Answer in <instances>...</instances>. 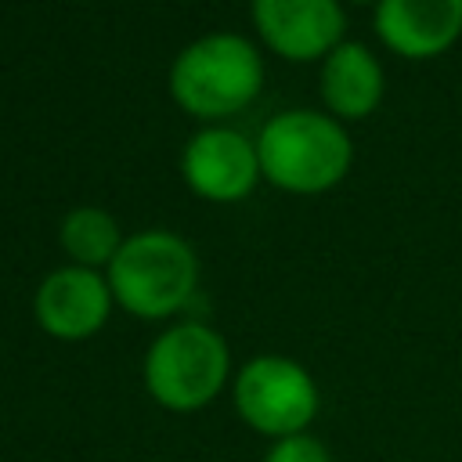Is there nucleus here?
I'll return each mask as SVG.
<instances>
[{
	"instance_id": "nucleus-7",
	"label": "nucleus",
	"mask_w": 462,
	"mask_h": 462,
	"mask_svg": "<svg viewBox=\"0 0 462 462\" xmlns=\"http://www.w3.org/2000/svg\"><path fill=\"white\" fill-rule=\"evenodd\" d=\"M180 173L184 184L209 202H238L263 177L256 141H249L231 126L199 130L180 152Z\"/></svg>"
},
{
	"instance_id": "nucleus-11",
	"label": "nucleus",
	"mask_w": 462,
	"mask_h": 462,
	"mask_svg": "<svg viewBox=\"0 0 462 462\" xmlns=\"http://www.w3.org/2000/svg\"><path fill=\"white\" fill-rule=\"evenodd\" d=\"M58 242L76 267L108 271V263L116 260V253L123 249L126 238L112 213H105L97 206H76L72 213H65V220L58 227Z\"/></svg>"
},
{
	"instance_id": "nucleus-1",
	"label": "nucleus",
	"mask_w": 462,
	"mask_h": 462,
	"mask_svg": "<svg viewBox=\"0 0 462 462\" xmlns=\"http://www.w3.org/2000/svg\"><path fill=\"white\" fill-rule=\"evenodd\" d=\"M231 346L206 321H177L162 328L141 361V379L148 397L173 411H202L231 386Z\"/></svg>"
},
{
	"instance_id": "nucleus-3",
	"label": "nucleus",
	"mask_w": 462,
	"mask_h": 462,
	"mask_svg": "<svg viewBox=\"0 0 462 462\" xmlns=\"http://www.w3.org/2000/svg\"><path fill=\"white\" fill-rule=\"evenodd\" d=\"M105 278L116 296V307L141 321H162L184 310L195 296L199 256L180 235L148 227L123 242Z\"/></svg>"
},
{
	"instance_id": "nucleus-2",
	"label": "nucleus",
	"mask_w": 462,
	"mask_h": 462,
	"mask_svg": "<svg viewBox=\"0 0 462 462\" xmlns=\"http://www.w3.org/2000/svg\"><path fill=\"white\" fill-rule=\"evenodd\" d=\"M256 155L263 180H271L274 188L292 195H318L346 177L354 144L336 116L289 108L260 130Z\"/></svg>"
},
{
	"instance_id": "nucleus-6",
	"label": "nucleus",
	"mask_w": 462,
	"mask_h": 462,
	"mask_svg": "<svg viewBox=\"0 0 462 462\" xmlns=\"http://www.w3.org/2000/svg\"><path fill=\"white\" fill-rule=\"evenodd\" d=\"M116 307V296L108 289V278L90 267L65 263L51 271L32 296V318L36 325L61 343H83L97 336Z\"/></svg>"
},
{
	"instance_id": "nucleus-10",
	"label": "nucleus",
	"mask_w": 462,
	"mask_h": 462,
	"mask_svg": "<svg viewBox=\"0 0 462 462\" xmlns=\"http://www.w3.org/2000/svg\"><path fill=\"white\" fill-rule=\"evenodd\" d=\"M383 65L365 43H339L321 58V101L336 119H365L383 101Z\"/></svg>"
},
{
	"instance_id": "nucleus-4",
	"label": "nucleus",
	"mask_w": 462,
	"mask_h": 462,
	"mask_svg": "<svg viewBox=\"0 0 462 462\" xmlns=\"http://www.w3.org/2000/svg\"><path fill=\"white\" fill-rule=\"evenodd\" d=\"M263 87V58L238 32H209L191 40L170 65V94L195 119H224L256 101Z\"/></svg>"
},
{
	"instance_id": "nucleus-12",
	"label": "nucleus",
	"mask_w": 462,
	"mask_h": 462,
	"mask_svg": "<svg viewBox=\"0 0 462 462\" xmlns=\"http://www.w3.org/2000/svg\"><path fill=\"white\" fill-rule=\"evenodd\" d=\"M260 462H332L328 444L318 433H292L282 440H271Z\"/></svg>"
},
{
	"instance_id": "nucleus-9",
	"label": "nucleus",
	"mask_w": 462,
	"mask_h": 462,
	"mask_svg": "<svg viewBox=\"0 0 462 462\" xmlns=\"http://www.w3.org/2000/svg\"><path fill=\"white\" fill-rule=\"evenodd\" d=\"M375 36L401 58H437L462 36V0H379Z\"/></svg>"
},
{
	"instance_id": "nucleus-8",
	"label": "nucleus",
	"mask_w": 462,
	"mask_h": 462,
	"mask_svg": "<svg viewBox=\"0 0 462 462\" xmlns=\"http://www.w3.org/2000/svg\"><path fill=\"white\" fill-rule=\"evenodd\" d=\"M260 40L285 61H314L343 43L346 14L339 0H253Z\"/></svg>"
},
{
	"instance_id": "nucleus-13",
	"label": "nucleus",
	"mask_w": 462,
	"mask_h": 462,
	"mask_svg": "<svg viewBox=\"0 0 462 462\" xmlns=\"http://www.w3.org/2000/svg\"><path fill=\"white\" fill-rule=\"evenodd\" d=\"M350 4H379V0H350Z\"/></svg>"
},
{
	"instance_id": "nucleus-5",
	"label": "nucleus",
	"mask_w": 462,
	"mask_h": 462,
	"mask_svg": "<svg viewBox=\"0 0 462 462\" xmlns=\"http://www.w3.org/2000/svg\"><path fill=\"white\" fill-rule=\"evenodd\" d=\"M231 404L253 433L282 440L310 430L321 408V390L296 357L256 354L231 375Z\"/></svg>"
}]
</instances>
